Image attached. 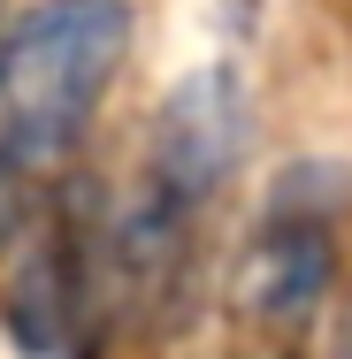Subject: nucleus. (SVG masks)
Here are the masks:
<instances>
[{
	"label": "nucleus",
	"instance_id": "1",
	"mask_svg": "<svg viewBox=\"0 0 352 359\" xmlns=\"http://www.w3.org/2000/svg\"><path fill=\"white\" fill-rule=\"evenodd\" d=\"M245 92L237 76L200 69L184 76L131 161V184H107V298H115V344L184 329L192 298L207 290L214 215L245 168Z\"/></svg>",
	"mask_w": 352,
	"mask_h": 359
},
{
	"label": "nucleus",
	"instance_id": "2",
	"mask_svg": "<svg viewBox=\"0 0 352 359\" xmlns=\"http://www.w3.org/2000/svg\"><path fill=\"white\" fill-rule=\"evenodd\" d=\"M352 184L330 161H299L261 191L222 268V359H314L322 313L345 276Z\"/></svg>",
	"mask_w": 352,
	"mask_h": 359
},
{
	"label": "nucleus",
	"instance_id": "3",
	"mask_svg": "<svg viewBox=\"0 0 352 359\" xmlns=\"http://www.w3.org/2000/svg\"><path fill=\"white\" fill-rule=\"evenodd\" d=\"M131 0H31L15 23H0V161L39 184L70 176L131 69Z\"/></svg>",
	"mask_w": 352,
	"mask_h": 359
},
{
	"label": "nucleus",
	"instance_id": "4",
	"mask_svg": "<svg viewBox=\"0 0 352 359\" xmlns=\"http://www.w3.org/2000/svg\"><path fill=\"white\" fill-rule=\"evenodd\" d=\"M0 329L23 359H107L115 298H107V184L92 168L54 176L0 276Z\"/></svg>",
	"mask_w": 352,
	"mask_h": 359
},
{
	"label": "nucleus",
	"instance_id": "5",
	"mask_svg": "<svg viewBox=\"0 0 352 359\" xmlns=\"http://www.w3.org/2000/svg\"><path fill=\"white\" fill-rule=\"evenodd\" d=\"M46 191L54 184H39V176H23V168L0 161V276H8V260H15V245H23V229H31V215H39Z\"/></svg>",
	"mask_w": 352,
	"mask_h": 359
},
{
	"label": "nucleus",
	"instance_id": "6",
	"mask_svg": "<svg viewBox=\"0 0 352 359\" xmlns=\"http://www.w3.org/2000/svg\"><path fill=\"white\" fill-rule=\"evenodd\" d=\"M330 359H352V290H345V313H337V352Z\"/></svg>",
	"mask_w": 352,
	"mask_h": 359
}]
</instances>
